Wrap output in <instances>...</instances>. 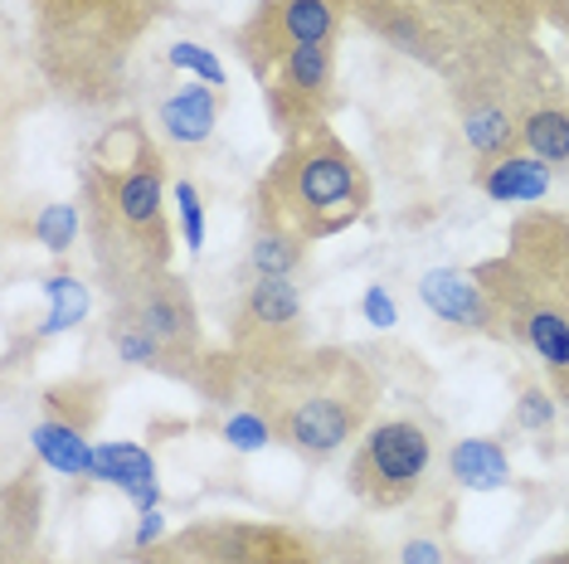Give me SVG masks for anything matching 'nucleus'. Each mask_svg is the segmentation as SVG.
Instances as JSON below:
<instances>
[{
    "mask_svg": "<svg viewBox=\"0 0 569 564\" xmlns=\"http://www.w3.org/2000/svg\"><path fill=\"white\" fill-rule=\"evenodd\" d=\"M462 137H468L477 161H497V157L521 151V122H516L501 102H472V108L462 112Z\"/></svg>",
    "mask_w": 569,
    "mask_h": 564,
    "instance_id": "18",
    "label": "nucleus"
},
{
    "mask_svg": "<svg viewBox=\"0 0 569 564\" xmlns=\"http://www.w3.org/2000/svg\"><path fill=\"white\" fill-rule=\"evenodd\" d=\"M166 541V516H161V506L157 511H141V521H137V531H132V550L141 555V550H157Z\"/></svg>",
    "mask_w": 569,
    "mask_h": 564,
    "instance_id": "30",
    "label": "nucleus"
},
{
    "mask_svg": "<svg viewBox=\"0 0 569 564\" xmlns=\"http://www.w3.org/2000/svg\"><path fill=\"white\" fill-rule=\"evenodd\" d=\"M166 59H171V69H180V73H190L196 83H210V88H224V63H219V54L214 49H204V44H190V40H180V44H171L166 49Z\"/></svg>",
    "mask_w": 569,
    "mask_h": 564,
    "instance_id": "25",
    "label": "nucleus"
},
{
    "mask_svg": "<svg viewBox=\"0 0 569 564\" xmlns=\"http://www.w3.org/2000/svg\"><path fill=\"white\" fill-rule=\"evenodd\" d=\"M477 190L497 204H536L550 190V165L536 161L530 151H511V157L477 165Z\"/></svg>",
    "mask_w": 569,
    "mask_h": 564,
    "instance_id": "14",
    "label": "nucleus"
},
{
    "mask_svg": "<svg viewBox=\"0 0 569 564\" xmlns=\"http://www.w3.org/2000/svg\"><path fill=\"white\" fill-rule=\"evenodd\" d=\"M234 361L243 365V380L263 375L282 361H292L297 351H307L302 341V292L292 278H253L239 292L234 306Z\"/></svg>",
    "mask_w": 569,
    "mask_h": 564,
    "instance_id": "5",
    "label": "nucleus"
},
{
    "mask_svg": "<svg viewBox=\"0 0 569 564\" xmlns=\"http://www.w3.org/2000/svg\"><path fill=\"white\" fill-rule=\"evenodd\" d=\"M419 302L429 306L438 322H448L458 331L491 336V341L507 336L497 306H491L487 288H482V278H477V268H429V273L419 278Z\"/></svg>",
    "mask_w": 569,
    "mask_h": 564,
    "instance_id": "11",
    "label": "nucleus"
},
{
    "mask_svg": "<svg viewBox=\"0 0 569 564\" xmlns=\"http://www.w3.org/2000/svg\"><path fill=\"white\" fill-rule=\"evenodd\" d=\"M141 564H317L312 541L282 525H190V531L141 550Z\"/></svg>",
    "mask_w": 569,
    "mask_h": 564,
    "instance_id": "6",
    "label": "nucleus"
},
{
    "mask_svg": "<svg viewBox=\"0 0 569 564\" xmlns=\"http://www.w3.org/2000/svg\"><path fill=\"white\" fill-rule=\"evenodd\" d=\"M112 306L132 316V322L147 331V336L157 341L166 355H171V365L190 370V365L200 361V341H204L200 312H196V298H190V288L176 273L147 278L141 288H132L127 298H118Z\"/></svg>",
    "mask_w": 569,
    "mask_h": 564,
    "instance_id": "8",
    "label": "nucleus"
},
{
    "mask_svg": "<svg viewBox=\"0 0 569 564\" xmlns=\"http://www.w3.org/2000/svg\"><path fill=\"white\" fill-rule=\"evenodd\" d=\"M224 443L234 447V453H258V447L273 443V429H268V419L258 414L253 404H243L224 419Z\"/></svg>",
    "mask_w": 569,
    "mask_h": 564,
    "instance_id": "26",
    "label": "nucleus"
},
{
    "mask_svg": "<svg viewBox=\"0 0 569 564\" xmlns=\"http://www.w3.org/2000/svg\"><path fill=\"white\" fill-rule=\"evenodd\" d=\"M83 229L93 239V263L112 302L147 278L171 273V220H166V165L161 151L137 171H83Z\"/></svg>",
    "mask_w": 569,
    "mask_h": 564,
    "instance_id": "2",
    "label": "nucleus"
},
{
    "mask_svg": "<svg viewBox=\"0 0 569 564\" xmlns=\"http://www.w3.org/2000/svg\"><path fill=\"white\" fill-rule=\"evenodd\" d=\"M249 404L268 419L273 443L302 463H327L360 439L375 409V375L356 351L317 345L249 380Z\"/></svg>",
    "mask_w": 569,
    "mask_h": 564,
    "instance_id": "1",
    "label": "nucleus"
},
{
    "mask_svg": "<svg viewBox=\"0 0 569 564\" xmlns=\"http://www.w3.org/2000/svg\"><path fill=\"white\" fill-rule=\"evenodd\" d=\"M507 259L546 302L569 312V214L560 210H526L511 224Z\"/></svg>",
    "mask_w": 569,
    "mask_h": 564,
    "instance_id": "10",
    "label": "nucleus"
},
{
    "mask_svg": "<svg viewBox=\"0 0 569 564\" xmlns=\"http://www.w3.org/2000/svg\"><path fill=\"white\" fill-rule=\"evenodd\" d=\"M405 564H448V550L433 541V535H409L405 550H399Z\"/></svg>",
    "mask_w": 569,
    "mask_h": 564,
    "instance_id": "29",
    "label": "nucleus"
},
{
    "mask_svg": "<svg viewBox=\"0 0 569 564\" xmlns=\"http://www.w3.org/2000/svg\"><path fill=\"white\" fill-rule=\"evenodd\" d=\"M331 73H336V44H302L268 73L263 98L282 137L321 122V112L331 102Z\"/></svg>",
    "mask_w": 569,
    "mask_h": 564,
    "instance_id": "9",
    "label": "nucleus"
},
{
    "mask_svg": "<svg viewBox=\"0 0 569 564\" xmlns=\"http://www.w3.org/2000/svg\"><path fill=\"white\" fill-rule=\"evenodd\" d=\"M433 467V433L413 419H380L360 433V447L346 467V482L366 506L395 511L419 496Z\"/></svg>",
    "mask_w": 569,
    "mask_h": 564,
    "instance_id": "4",
    "label": "nucleus"
},
{
    "mask_svg": "<svg viewBox=\"0 0 569 564\" xmlns=\"http://www.w3.org/2000/svg\"><path fill=\"white\" fill-rule=\"evenodd\" d=\"M560 404H565V409H569V390H565V394H560Z\"/></svg>",
    "mask_w": 569,
    "mask_h": 564,
    "instance_id": "33",
    "label": "nucleus"
},
{
    "mask_svg": "<svg viewBox=\"0 0 569 564\" xmlns=\"http://www.w3.org/2000/svg\"><path fill=\"white\" fill-rule=\"evenodd\" d=\"M108 345H112V355L132 370H171V355H166L132 316L118 312V306H112V322H108Z\"/></svg>",
    "mask_w": 569,
    "mask_h": 564,
    "instance_id": "22",
    "label": "nucleus"
},
{
    "mask_svg": "<svg viewBox=\"0 0 569 564\" xmlns=\"http://www.w3.org/2000/svg\"><path fill=\"white\" fill-rule=\"evenodd\" d=\"M540 564H569V550H555V555H546Z\"/></svg>",
    "mask_w": 569,
    "mask_h": 564,
    "instance_id": "32",
    "label": "nucleus"
},
{
    "mask_svg": "<svg viewBox=\"0 0 569 564\" xmlns=\"http://www.w3.org/2000/svg\"><path fill=\"white\" fill-rule=\"evenodd\" d=\"M34 239L44 243L49 253H69L73 243H79V234H83V210L79 204H44L40 214H34Z\"/></svg>",
    "mask_w": 569,
    "mask_h": 564,
    "instance_id": "23",
    "label": "nucleus"
},
{
    "mask_svg": "<svg viewBox=\"0 0 569 564\" xmlns=\"http://www.w3.org/2000/svg\"><path fill=\"white\" fill-rule=\"evenodd\" d=\"M521 151L546 165H569V108H530L521 118Z\"/></svg>",
    "mask_w": 569,
    "mask_h": 564,
    "instance_id": "20",
    "label": "nucleus"
},
{
    "mask_svg": "<svg viewBox=\"0 0 569 564\" xmlns=\"http://www.w3.org/2000/svg\"><path fill=\"white\" fill-rule=\"evenodd\" d=\"M555 414H560V394L540 380H521V390H516V423L526 433H550Z\"/></svg>",
    "mask_w": 569,
    "mask_h": 564,
    "instance_id": "24",
    "label": "nucleus"
},
{
    "mask_svg": "<svg viewBox=\"0 0 569 564\" xmlns=\"http://www.w3.org/2000/svg\"><path fill=\"white\" fill-rule=\"evenodd\" d=\"M366 210L370 175L327 122L292 132L282 141L278 161L268 165V175L258 181V214H273L307 243L346 234Z\"/></svg>",
    "mask_w": 569,
    "mask_h": 564,
    "instance_id": "3",
    "label": "nucleus"
},
{
    "mask_svg": "<svg viewBox=\"0 0 569 564\" xmlns=\"http://www.w3.org/2000/svg\"><path fill=\"white\" fill-rule=\"evenodd\" d=\"M219 112H224V93L210 83H196V79L180 83L176 93H166L157 102V122L176 147H204L219 127Z\"/></svg>",
    "mask_w": 569,
    "mask_h": 564,
    "instance_id": "13",
    "label": "nucleus"
},
{
    "mask_svg": "<svg viewBox=\"0 0 569 564\" xmlns=\"http://www.w3.org/2000/svg\"><path fill=\"white\" fill-rule=\"evenodd\" d=\"M30 447L44 467L59 472V477H88V472H93V443H88V429L59 419V414H44L40 423H34Z\"/></svg>",
    "mask_w": 569,
    "mask_h": 564,
    "instance_id": "15",
    "label": "nucleus"
},
{
    "mask_svg": "<svg viewBox=\"0 0 569 564\" xmlns=\"http://www.w3.org/2000/svg\"><path fill=\"white\" fill-rule=\"evenodd\" d=\"M0 564H49V560H44L34 545H20V550H6V555H0Z\"/></svg>",
    "mask_w": 569,
    "mask_h": 564,
    "instance_id": "31",
    "label": "nucleus"
},
{
    "mask_svg": "<svg viewBox=\"0 0 569 564\" xmlns=\"http://www.w3.org/2000/svg\"><path fill=\"white\" fill-rule=\"evenodd\" d=\"M346 20V0H258L253 20L239 30V49L258 79L278 69L302 44H336Z\"/></svg>",
    "mask_w": 569,
    "mask_h": 564,
    "instance_id": "7",
    "label": "nucleus"
},
{
    "mask_svg": "<svg viewBox=\"0 0 569 564\" xmlns=\"http://www.w3.org/2000/svg\"><path fill=\"white\" fill-rule=\"evenodd\" d=\"M93 482L118 486V492L132 502L137 511H157L161 506V477H157V457L141 443H93Z\"/></svg>",
    "mask_w": 569,
    "mask_h": 564,
    "instance_id": "12",
    "label": "nucleus"
},
{
    "mask_svg": "<svg viewBox=\"0 0 569 564\" xmlns=\"http://www.w3.org/2000/svg\"><path fill=\"white\" fill-rule=\"evenodd\" d=\"M448 477L462 492H501L511 482V457L497 439H458L448 447Z\"/></svg>",
    "mask_w": 569,
    "mask_h": 564,
    "instance_id": "16",
    "label": "nucleus"
},
{
    "mask_svg": "<svg viewBox=\"0 0 569 564\" xmlns=\"http://www.w3.org/2000/svg\"><path fill=\"white\" fill-rule=\"evenodd\" d=\"M307 259V239L288 229L273 214H258L253 239H249V273L253 278H292Z\"/></svg>",
    "mask_w": 569,
    "mask_h": 564,
    "instance_id": "17",
    "label": "nucleus"
},
{
    "mask_svg": "<svg viewBox=\"0 0 569 564\" xmlns=\"http://www.w3.org/2000/svg\"><path fill=\"white\" fill-rule=\"evenodd\" d=\"M171 195H176V214H180V234H186L190 253H200L204 249V200H200V185L196 181H176Z\"/></svg>",
    "mask_w": 569,
    "mask_h": 564,
    "instance_id": "27",
    "label": "nucleus"
},
{
    "mask_svg": "<svg viewBox=\"0 0 569 564\" xmlns=\"http://www.w3.org/2000/svg\"><path fill=\"white\" fill-rule=\"evenodd\" d=\"M151 157H157V147H151V132L141 122H118L108 127V132L98 137L93 147V171L102 175H122V171H137V165H147Z\"/></svg>",
    "mask_w": 569,
    "mask_h": 564,
    "instance_id": "19",
    "label": "nucleus"
},
{
    "mask_svg": "<svg viewBox=\"0 0 569 564\" xmlns=\"http://www.w3.org/2000/svg\"><path fill=\"white\" fill-rule=\"evenodd\" d=\"M44 298H49V316H44V326L34 331L40 341L59 336V331H73L88 316V306H93V302H88V288L69 273V268H59V273L44 278Z\"/></svg>",
    "mask_w": 569,
    "mask_h": 564,
    "instance_id": "21",
    "label": "nucleus"
},
{
    "mask_svg": "<svg viewBox=\"0 0 569 564\" xmlns=\"http://www.w3.org/2000/svg\"><path fill=\"white\" fill-rule=\"evenodd\" d=\"M360 312H366V322L380 326V331H390L399 322V306H395V298L380 288V282H370V288H366V298H360Z\"/></svg>",
    "mask_w": 569,
    "mask_h": 564,
    "instance_id": "28",
    "label": "nucleus"
}]
</instances>
